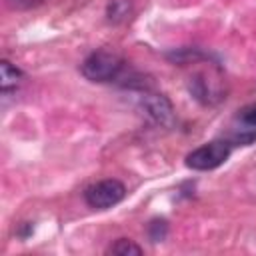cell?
I'll return each instance as SVG.
<instances>
[{
    "mask_svg": "<svg viewBox=\"0 0 256 256\" xmlns=\"http://www.w3.org/2000/svg\"><path fill=\"white\" fill-rule=\"evenodd\" d=\"M238 118H240L242 126H246V128H256V102L250 104V106H246V108H242L240 114H238Z\"/></svg>",
    "mask_w": 256,
    "mask_h": 256,
    "instance_id": "30bf717a",
    "label": "cell"
},
{
    "mask_svg": "<svg viewBox=\"0 0 256 256\" xmlns=\"http://www.w3.org/2000/svg\"><path fill=\"white\" fill-rule=\"evenodd\" d=\"M140 106L144 110V114L158 126L162 128H172L176 124V112H174V106L172 102L164 96V94H158V92H150V90H144V96L140 100Z\"/></svg>",
    "mask_w": 256,
    "mask_h": 256,
    "instance_id": "277c9868",
    "label": "cell"
},
{
    "mask_svg": "<svg viewBox=\"0 0 256 256\" xmlns=\"http://www.w3.org/2000/svg\"><path fill=\"white\" fill-rule=\"evenodd\" d=\"M188 88H190V94H192L198 102H202V104H214V102H218V100L224 98L220 86H218L214 80L206 78L204 74L192 76Z\"/></svg>",
    "mask_w": 256,
    "mask_h": 256,
    "instance_id": "5b68a950",
    "label": "cell"
},
{
    "mask_svg": "<svg viewBox=\"0 0 256 256\" xmlns=\"http://www.w3.org/2000/svg\"><path fill=\"white\" fill-rule=\"evenodd\" d=\"M108 254H118V256H130V254H142V246H138L130 238H118L114 244L108 246Z\"/></svg>",
    "mask_w": 256,
    "mask_h": 256,
    "instance_id": "ba28073f",
    "label": "cell"
},
{
    "mask_svg": "<svg viewBox=\"0 0 256 256\" xmlns=\"http://www.w3.org/2000/svg\"><path fill=\"white\" fill-rule=\"evenodd\" d=\"M22 78H24L22 70L16 68L12 62H8V60H2L0 62V80H2L0 84H2V92H8L10 88H16Z\"/></svg>",
    "mask_w": 256,
    "mask_h": 256,
    "instance_id": "8992f818",
    "label": "cell"
},
{
    "mask_svg": "<svg viewBox=\"0 0 256 256\" xmlns=\"http://www.w3.org/2000/svg\"><path fill=\"white\" fill-rule=\"evenodd\" d=\"M126 196V186L116 178L100 180L84 190V200L94 210H108L120 204Z\"/></svg>",
    "mask_w": 256,
    "mask_h": 256,
    "instance_id": "3957f363",
    "label": "cell"
},
{
    "mask_svg": "<svg viewBox=\"0 0 256 256\" xmlns=\"http://www.w3.org/2000/svg\"><path fill=\"white\" fill-rule=\"evenodd\" d=\"M168 234V222L164 218H154L150 224H148V238L152 242H162Z\"/></svg>",
    "mask_w": 256,
    "mask_h": 256,
    "instance_id": "9c48e42d",
    "label": "cell"
},
{
    "mask_svg": "<svg viewBox=\"0 0 256 256\" xmlns=\"http://www.w3.org/2000/svg\"><path fill=\"white\" fill-rule=\"evenodd\" d=\"M230 152H232L230 140H212V142H206V144L198 146L196 150H192L186 156V166L192 170H200V172L214 170L228 160Z\"/></svg>",
    "mask_w": 256,
    "mask_h": 256,
    "instance_id": "7a4b0ae2",
    "label": "cell"
},
{
    "mask_svg": "<svg viewBox=\"0 0 256 256\" xmlns=\"http://www.w3.org/2000/svg\"><path fill=\"white\" fill-rule=\"evenodd\" d=\"M8 4L16 10H30V8H36V6L44 4V0H8Z\"/></svg>",
    "mask_w": 256,
    "mask_h": 256,
    "instance_id": "8fae6325",
    "label": "cell"
},
{
    "mask_svg": "<svg viewBox=\"0 0 256 256\" xmlns=\"http://www.w3.org/2000/svg\"><path fill=\"white\" fill-rule=\"evenodd\" d=\"M126 70V62L114 50H96L84 58L80 72L90 82H118Z\"/></svg>",
    "mask_w": 256,
    "mask_h": 256,
    "instance_id": "6da1fadb",
    "label": "cell"
},
{
    "mask_svg": "<svg viewBox=\"0 0 256 256\" xmlns=\"http://www.w3.org/2000/svg\"><path fill=\"white\" fill-rule=\"evenodd\" d=\"M130 10H132V6H130L128 0H112V2L108 4L106 14H108V20H110V22L118 24V22H124V20L130 16Z\"/></svg>",
    "mask_w": 256,
    "mask_h": 256,
    "instance_id": "52a82bcc",
    "label": "cell"
}]
</instances>
